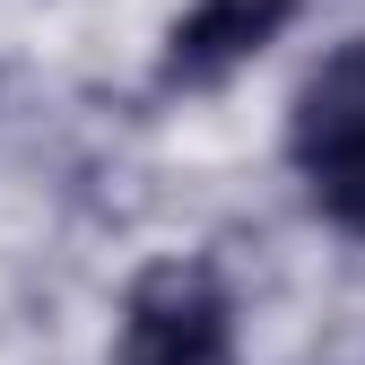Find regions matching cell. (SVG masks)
<instances>
[{
	"instance_id": "cell-1",
	"label": "cell",
	"mask_w": 365,
	"mask_h": 365,
	"mask_svg": "<svg viewBox=\"0 0 365 365\" xmlns=\"http://www.w3.org/2000/svg\"><path fill=\"white\" fill-rule=\"evenodd\" d=\"M296 157L313 174V200H322L348 235H365V35L304 78L296 96Z\"/></svg>"
},
{
	"instance_id": "cell-2",
	"label": "cell",
	"mask_w": 365,
	"mask_h": 365,
	"mask_svg": "<svg viewBox=\"0 0 365 365\" xmlns=\"http://www.w3.org/2000/svg\"><path fill=\"white\" fill-rule=\"evenodd\" d=\"M122 365H226V296L209 269H148L130 296Z\"/></svg>"
},
{
	"instance_id": "cell-3",
	"label": "cell",
	"mask_w": 365,
	"mask_h": 365,
	"mask_svg": "<svg viewBox=\"0 0 365 365\" xmlns=\"http://www.w3.org/2000/svg\"><path fill=\"white\" fill-rule=\"evenodd\" d=\"M296 0H200L192 18L165 35V87H217L235 78L261 43H279Z\"/></svg>"
}]
</instances>
